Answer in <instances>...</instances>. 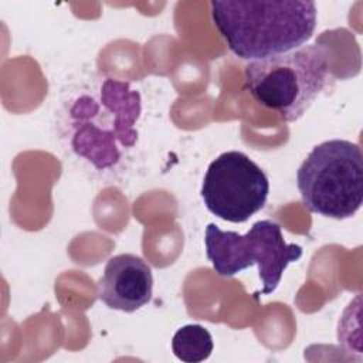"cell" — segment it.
Listing matches in <instances>:
<instances>
[{"mask_svg": "<svg viewBox=\"0 0 363 363\" xmlns=\"http://www.w3.org/2000/svg\"><path fill=\"white\" fill-rule=\"evenodd\" d=\"M211 18L230 51L258 61L302 47L316 27L313 1H211Z\"/></svg>", "mask_w": 363, "mask_h": 363, "instance_id": "6da1fadb", "label": "cell"}, {"mask_svg": "<svg viewBox=\"0 0 363 363\" xmlns=\"http://www.w3.org/2000/svg\"><path fill=\"white\" fill-rule=\"evenodd\" d=\"M140 112V94L129 82L105 79L96 95L79 96L69 109L74 152L99 170L116 164L138 140Z\"/></svg>", "mask_w": 363, "mask_h": 363, "instance_id": "7a4b0ae2", "label": "cell"}, {"mask_svg": "<svg viewBox=\"0 0 363 363\" xmlns=\"http://www.w3.org/2000/svg\"><path fill=\"white\" fill-rule=\"evenodd\" d=\"M330 78L326 50L318 44L250 61L244 86L255 102L274 111L284 122H295L311 108Z\"/></svg>", "mask_w": 363, "mask_h": 363, "instance_id": "3957f363", "label": "cell"}, {"mask_svg": "<svg viewBox=\"0 0 363 363\" xmlns=\"http://www.w3.org/2000/svg\"><path fill=\"white\" fill-rule=\"evenodd\" d=\"M303 206L315 214L345 220L363 201V156L357 143L330 139L316 145L296 172Z\"/></svg>", "mask_w": 363, "mask_h": 363, "instance_id": "277c9868", "label": "cell"}, {"mask_svg": "<svg viewBox=\"0 0 363 363\" xmlns=\"http://www.w3.org/2000/svg\"><path fill=\"white\" fill-rule=\"evenodd\" d=\"M206 254L217 275L228 278L258 265L262 289L255 298L272 294L291 262L302 257V247L284 240L281 225L272 220H259L245 234L221 230L210 223L206 227Z\"/></svg>", "mask_w": 363, "mask_h": 363, "instance_id": "5b68a950", "label": "cell"}, {"mask_svg": "<svg viewBox=\"0 0 363 363\" xmlns=\"http://www.w3.org/2000/svg\"><path fill=\"white\" fill-rule=\"evenodd\" d=\"M269 182L245 153L228 150L207 167L201 199L207 210L228 223H245L267 203Z\"/></svg>", "mask_w": 363, "mask_h": 363, "instance_id": "8992f818", "label": "cell"}, {"mask_svg": "<svg viewBox=\"0 0 363 363\" xmlns=\"http://www.w3.org/2000/svg\"><path fill=\"white\" fill-rule=\"evenodd\" d=\"M150 267L135 254H118L108 259L98 281V298L108 308L135 312L152 299Z\"/></svg>", "mask_w": 363, "mask_h": 363, "instance_id": "52a82bcc", "label": "cell"}, {"mask_svg": "<svg viewBox=\"0 0 363 363\" xmlns=\"http://www.w3.org/2000/svg\"><path fill=\"white\" fill-rule=\"evenodd\" d=\"M214 349L211 333L201 325H184L173 335L172 352L186 363H200L210 357Z\"/></svg>", "mask_w": 363, "mask_h": 363, "instance_id": "ba28073f", "label": "cell"}]
</instances>
